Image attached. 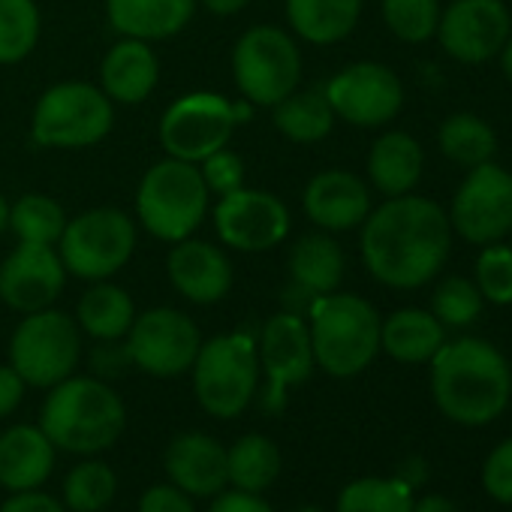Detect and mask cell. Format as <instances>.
I'll return each instance as SVG.
<instances>
[{
  "label": "cell",
  "instance_id": "obj_37",
  "mask_svg": "<svg viewBox=\"0 0 512 512\" xmlns=\"http://www.w3.org/2000/svg\"><path fill=\"white\" fill-rule=\"evenodd\" d=\"M64 494H67L70 509L100 512L115 497V473L100 461H85L67 476Z\"/></svg>",
  "mask_w": 512,
  "mask_h": 512
},
{
  "label": "cell",
  "instance_id": "obj_40",
  "mask_svg": "<svg viewBox=\"0 0 512 512\" xmlns=\"http://www.w3.org/2000/svg\"><path fill=\"white\" fill-rule=\"evenodd\" d=\"M199 172H202V181H205L208 193L214 190V193L226 196V193L244 187V160L235 151L220 148V151L208 154L199 163Z\"/></svg>",
  "mask_w": 512,
  "mask_h": 512
},
{
  "label": "cell",
  "instance_id": "obj_19",
  "mask_svg": "<svg viewBox=\"0 0 512 512\" xmlns=\"http://www.w3.org/2000/svg\"><path fill=\"white\" fill-rule=\"evenodd\" d=\"M166 266H169L172 287L196 305L220 302L232 287V266L226 260V253L208 241H196V238L175 241Z\"/></svg>",
  "mask_w": 512,
  "mask_h": 512
},
{
  "label": "cell",
  "instance_id": "obj_23",
  "mask_svg": "<svg viewBox=\"0 0 512 512\" xmlns=\"http://www.w3.org/2000/svg\"><path fill=\"white\" fill-rule=\"evenodd\" d=\"M157 76H160V64L154 52L148 49L145 40H133V37L112 46L100 67L103 94L124 106L142 103L154 91Z\"/></svg>",
  "mask_w": 512,
  "mask_h": 512
},
{
  "label": "cell",
  "instance_id": "obj_6",
  "mask_svg": "<svg viewBox=\"0 0 512 512\" xmlns=\"http://www.w3.org/2000/svg\"><path fill=\"white\" fill-rule=\"evenodd\" d=\"M193 389L199 404L217 416L232 419L244 413L260 380V353L250 335H220L199 347L193 362Z\"/></svg>",
  "mask_w": 512,
  "mask_h": 512
},
{
  "label": "cell",
  "instance_id": "obj_16",
  "mask_svg": "<svg viewBox=\"0 0 512 512\" xmlns=\"http://www.w3.org/2000/svg\"><path fill=\"white\" fill-rule=\"evenodd\" d=\"M256 353H260V362L269 377L263 407L269 413H278V410H284L287 389L305 383L314 371V347H311L308 323L293 311L275 314L263 326L260 350Z\"/></svg>",
  "mask_w": 512,
  "mask_h": 512
},
{
  "label": "cell",
  "instance_id": "obj_10",
  "mask_svg": "<svg viewBox=\"0 0 512 512\" xmlns=\"http://www.w3.org/2000/svg\"><path fill=\"white\" fill-rule=\"evenodd\" d=\"M58 244V256L70 275L103 281L127 266L136 247V226L118 208H94L67 220Z\"/></svg>",
  "mask_w": 512,
  "mask_h": 512
},
{
  "label": "cell",
  "instance_id": "obj_24",
  "mask_svg": "<svg viewBox=\"0 0 512 512\" xmlns=\"http://www.w3.org/2000/svg\"><path fill=\"white\" fill-rule=\"evenodd\" d=\"M55 467V449L43 428L19 425L0 437V485L13 491H31L49 479Z\"/></svg>",
  "mask_w": 512,
  "mask_h": 512
},
{
  "label": "cell",
  "instance_id": "obj_27",
  "mask_svg": "<svg viewBox=\"0 0 512 512\" xmlns=\"http://www.w3.org/2000/svg\"><path fill=\"white\" fill-rule=\"evenodd\" d=\"M443 344H446L443 323L434 314L407 308V311H395L386 323H380V347L398 362L407 365L431 362Z\"/></svg>",
  "mask_w": 512,
  "mask_h": 512
},
{
  "label": "cell",
  "instance_id": "obj_41",
  "mask_svg": "<svg viewBox=\"0 0 512 512\" xmlns=\"http://www.w3.org/2000/svg\"><path fill=\"white\" fill-rule=\"evenodd\" d=\"M482 488L497 500L512 506V437L491 449L482 464Z\"/></svg>",
  "mask_w": 512,
  "mask_h": 512
},
{
  "label": "cell",
  "instance_id": "obj_29",
  "mask_svg": "<svg viewBox=\"0 0 512 512\" xmlns=\"http://www.w3.org/2000/svg\"><path fill=\"white\" fill-rule=\"evenodd\" d=\"M335 124V112L329 106L326 88H311V91H293L275 106V127L290 139V142H320L329 136Z\"/></svg>",
  "mask_w": 512,
  "mask_h": 512
},
{
  "label": "cell",
  "instance_id": "obj_32",
  "mask_svg": "<svg viewBox=\"0 0 512 512\" xmlns=\"http://www.w3.org/2000/svg\"><path fill=\"white\" fill-rule=\"evenodd\" d=\"M437 139H440V151L449 160H455L458 166H470V169L479 163H488L491 154L497 151V136L491 124L467 112L446 118Z\"/></svg>",
  "mask_w": 512,
  "mask_h": 512
},
{
  "label": "cell",
  "instance_id": "obj_33",
  "mask_svg": "<svg viewBox=\"0 0 512 512\" xmlns=\"http://www.w3.org/2000/svg\"><path fill=\"white\" fill-rule=\"evenodd\" d=\"M64 226H67L64 208L43 193H28L10 208V229L25 244H49L52 247L61 241Z\"/></svg>",
  "mask_w": 512,
  "mask_h": 512
},
{
  "label": "cell",
  "instance_id": "obj_34",
  "mask_svg": "<svg viewBox=\"0 0 512 512\" xmlns=\"http://www.w3.org/2000/svg\"><path fill=\"white\" fill-rule=\"evenodd\" d=\"M40 40V10L34 0H0V64L25 61Z\"/></svg>",
  "mask_w": 512,
  "mask_h": 512
},
{
  "label": "cell",
  "instance_id": "obj_44",
  "mask_svg": "<svg viewBox=\"0 0 512 512\" xmlns=\"http://www.w3.org/2000/svg\"><path fill=\"white\" fill-rule=\"evenodd\" d=\"M0 512H64L61 503L49 494H40V491H19L16 497H10Z\"/></svg>",
  "mask_w": 512,
  "mask_h": 512
},
{
  "label": "cell",
  "instance_id": "obj_21",
  "mask_svg": "<svg viewBox=\"0 0 512 512\" xmlns=\"http://www.w3.org/2000/svg\"><path fill=\"white\" fill-rule=\"evenodd\" d=\"M166 470L184 494L211 497L229 482L226 449L205 434H181L166 449Z\"/></svg>",
  "mask_w": 512,
  "mask_h": 512
},
{
  "label": "cell",
  "instance_id": "obj_43",
  "mask_svg": "<svg viewBox=\"0 0 512 512\" xmlns=\"http://www.w3.org/2000/svg\"><path fill=\"white\" fill-rule=\"evenodd\" d=\"M208 512H272V506L266 503V500H260L256 494H250V491H226V494H220L214 503H211V509Z\"/></svg>",
  "mask_w": 512,
  "mask_h": 512
},
{
  "label": "cell",
  "instance_id": "obj_5",
  "mask_svg": "<svg viewBox=\"0 0 512 512\" xmlns=\"http://www.w3.org/2000/svg\"><path fill=\"white\" fill-rule=\"evenodd\" d=\"M136 211L154 238L169 244L190 238L208 211V187L199 166L175 157L151 166L139 184Z\"/></svg>",
  "mask_w": 512,
  "mask_h": 512
},
{
  "label": "cell",
  "instance_id": "obj_8",
  "mask_svg": "<svg viewBox=\"0 0 512 512\" xmlns=\"http://www.w3.org/2000/svg\"><path fill=\"white\" fill-rule=\"evenodd\" d=\"M115 124L112 100L88 82L49 88L34 109V142L46 148H88Z\"/></svg>",
  "mask_w": 512,
  "mask_h": 512
},
{
  "label": "cell",
  "instance_id": "obj_18",
  "mask_svg": "<svg viewBox=\"0 0 512 512\" xmlns=\"http://www.w3.org/2000/svg\"><path fill=\"white\" fill-rule=\"evenodd\" d=\"M64 281L67 269L49 244L19 241L0 266V299L22 314L46 311L61 296Z\"/></svg>",
  "mask_w": 512,
  "mask_h": 512
},
{
  "label": "cell",
  "instance_id": "obj_35",
  "mask_svg": "<svg viewBox=\"0 0 512 512\" xmlns=\"http://www.w3.org/2000/svg\"><path fill=\"white\" fill-rule=\"evenodd\" d=\"M338 512H413V491L401 479H356L341 491Z\"/></svg>",
  "mask_w": 512,
  "mask_h": 512
},
{
  "label": "cell",
  "instance_id": "obj_48",
  "mask_svg": "<svg viewBox=\"0 0 512 512\" xmlns=\"http://www.w3.org/2000/svg\"><path fill=\"white\" fill-rule=\"evenodd\" d=\"M202 7L214 16H235L247 7V0H202Z\"/></svg>",
  "mask_w": 512,
  "mask_h": 512
},
{
  "label": "cell",
  "instance_id": "obj_12",
  "mask_svg": "<svg viewBox=\"0 0 512 512\" xmlns=\"http://www.w3.org/2000/svg\"><path fill=\"white\" fill-rule=\"evenodd\" d=\"M449 226L470 244H494L512 229V172L479 163L452 199Z\"/></svg>",
  "mask_w": 512,
  "mask_h": 512
},
{
  "label": "cell",
  "instance_id": "obj_28",
  "mask_svg": "<svg viewBox=\"0 0 512 512\" xmlns=\"http://www.w3.org/2000/svg\"><path fill=\"white\" fill-rule=\"evenodd\" d=\"M359 13L362 0H287L293 31L314 46H332L350 37Z\"/></svg>",
  "mask_w": 512,
  "mask_h": 512
},
{
  "label": "cell",
  "instance_id": "obj_15",
  "mask_svg": "<svg viewBox=\"0 0 512 512\" xmlns=\"http://www.w3.org/2000/svg\"><path fill=\"white\" fill-rule=\"evenodd\" d=\"M326 97L335 118H344L356 127H380L401 112L404 88L389 67L365 61L341 70L326 85Z\"/></svg>",
  "mask_w": 512,
  "mask_h": 512
},
{
  "label": "cell",
  "instance_id": "obj_20",
  "mask_svg": "<svg viewBox=\"0 0 512 512\" xmlns=\"http://www.w3.org/2000/svg\"><path fill=\"white\" fill-rule=\"evenodd\" d=\"M305 211L317 226L329 232H344L365 223L371 211V193L359 175L347 169H329L308 181Z\"/></svg>",
  "mask_w": 512,
  "mask_h": 512
},
{
  "label": "cell",
  "instance_id": "obj_30",
  "mask_svg": "<svg viewBox=\"0 0 512 512\" xmlns=\"http://www.w3.org/2000/svg\"><path fill=\"white\" fill-rule=\"evenodd\" d=\"M136 320L133 299L112 284L91 287L79 302V326L97 341H118Z\"/></svg>",
  "mask_w": 512,
  "mask_h": 512
},
{
  "label": "cell",
  "instance_id": "obj_38",
  "mask_svg": "<svg viewBox=\"0 0 512 512\" xmlns=\"http://www.w3.org/2000/svg\"><path fill=\"white\" fill-rule=\"evenodd\" d=\"M431 311L443 326H467L482 311V293L467 278H446L431 299Z\"/></svg>",
  "mask_w": 512,
  "mask_h": 512
},
{
  "label": "cell",
  "instance_id": "obj_17",
  "mask_svg": "<svg viewBox=\"0 0 512 512\" xmlns=\"http://www.w3.org/2000/svg\"><path fill=\"white\" fill-rule=\"evenodd\" d=\"M512 19L500 0H455L440 13L437 37L449 58L461 64H485L500 55L509 40Z\"/></svg>",
  "mask_w": 512,
  "mask_h": 512
},
{
  "label": "cell",
  "instance_id": "obj_46",
  "mask_svg": "<svg viewBox=\"0 0 512 512\" xmlns=\"http://www.w3.org/2000/svg\"><path fill=\"white\" fill-rule=\"evenodd\" d=\"M398 479L413 491L416 485H422V482L428 479V464H425L422 458H407V461L401 464V470H398Z\"/></svg>",
  "mask_w": 512,
  "mask_h": 512
},
{
  "label": "cell",
  "instance_id": "obj_3",
  "mask_svg": "<svg viewBox=\"0 0 512 512\" xmlns=\"http://www.w3.org/2000/svg\"><path fill=\"white\" fill-rule=\"evenodd\" d=\"M124 419V404L106 383L91 377H67L52 386L40 425L52 446L76 455H94L121 437Z\"/></svg>",
  "mask_w": 512,
  "mask_h": 512
},
{
  "label": "cell",
  "instance_id": "obj_4",
  "mask_svg": "<svg viewBox=\"0 0 512 512\" xmlns=\"http://www.w3.org/2000/svg\"><path fill=\"white\" fill-rule=\"evenodd\" d=\"M314 362L332 377H356L380 350V314L359 296L329 293L317 296L311 311Z\"/></svg>",
  "mask_w": 512,
  "mask_h": 512
},
{
  "label": "cell",
  "instance_id": "obj_36",
  "mask_svg": "<svg viewBox=\"0 0 512 512\" xmlns=\"http://www.w3.org/2000/svg\"><path fill=\"white\" fill-rule=\"evenodd\" d=\"M383 19L389 31L404 43H425L437 34V0H383Z\"/></svg>",
  "mask_w": 512,
  "mask_h": 512
},
{
  "label": "cell",
  "instance_id": "obj_1",
  "mask_svg": "<svg viewBox=\"0 0 512 512\" xmlns=\"http://www.w3.org/2000/svg\"><path fill=\"white\" fill-rule=\"evenodd\" d=\"M449 247V217L425 196H392L377 211H368L362 226V260L368 272L395 290L428 284L446 266Z\"/></svg>",
  "mask_w": 512,
  "mask_h": 512
},
{
  "label": "cell",
  "instance_id": "obj_42",
  "mask_svg": "<svg viewBox=\"0 0 512 512\" xmlns=\"http://www.w3.org/2000/svg\"><path fill=\"white\" fill-rule=\"evenodd\" d=\"M139 512H193L190 497L175 485H157L142 494Z\"/></svg>",
  "mask_w": 512,
  "mask_h": 512
},
{
  "label": "cell",
  "instance_id": "obj_11",
  "mask_svg": "<svg viewBox=\"0 0 512 512\" xmlns=\"http://www.w3.org/2000/svg\"><path fill=\"white\" fill-rule=\"evenodd\" d=\"M10 359L28 386L52 389L76 371L79 329L61 311H34L19 323L13 335Z\"/></svg>",
  "mask_w": 512,
  "mask_h": 512
},
{
  "label": "cell",
  "instance_id": "obj_49",
  "mask_svg": "<svg viewBox=\"0 0 512 512\" xmlns=\"http://www.w3.org/2000/svg\"><path fill=\"white\" fill-rule=\"evenodd\" d=\"M500 67H503V76L512 82V40H506L500 49Z\"/></svg>",
  "mask_w": 512,
  "mask_h": 512
},
{
  "label": "cell",
  "instance_id": "obj_47",
  "mask_svg": "<svg viewBox=\"0 0 512 512\" xmlns=\"http://www.w3.org/2000/svg\"><path fill=\"white\" fill-rule=\"evenodd\" d=\"M413 512H458V506L443 494H428L413 503Z\"/></svg>",
  "mask_w": 512,
  "mask_h": 512
},
{
  "label": "cell",
  "instance_id": "obj_14",
  "mask_svg": "<svg viewBox=\"0 0 512 512\" xmlns=\"http://www.w3.org/2000/svg\"><path fill=\"white\" fill-rule=\"evenodd\" d=\"M214 226L223 244L244 253H260L278 247L290 235V211L275 193L238 187L220 196Z\"/></svg>",
  "mask_w": 512,
  "mask_h": 512
},
{
  "label": "cell",
  "instance_id": "obj_9",
  "mask_svg": "<svg viewBox=\"0 0 512 512\" xmlns=\"http://www.w3.org/2000/svg\"><path fill=\"white\" fill-rule=\"evenodd\" d=\"M250 118L247 103H229L220 94L196 91L175 100L160 121V142L169 157L202 163L208 154L226 148L235 124Z\"/></svg>",
  "mask_w": 512,
  "mask_h": 512
},
{
  "label": "cell",
  "instance_id": "obj_25",
  "mask_svg": "<svg viewBox=\"0 0 512 512\" xmlns=\"http://www.w3.org/2000/svg\"><path fill=\"white\" fill-rule=\"evenodd\" d=\"M422 148L407 133H386L374 142L368 154V175L383 196H404L416 187L422 175Z\"/></svg>",
  "mask_w": 512,
  "mask_h": 512
},
{
  "label": "cell",
  "instance_id": "obj_22",
  "mask_svg": "<svg viewBox=\"0 0 512 512\" xmlns=\"http://www.w3.org/2000/svg\"><path fill=\"white\" fill-rule=\"evenodd\" d=\"M196 0H106L109 25L133 40H166L187 28Z\"/></svg>",
  "mask_w": 512,
  "mask_h": 512
},
{
  "label": "cell",
  "instance_id": "obj_13",
  "mask_svg": "<svg viewBox=\"0 0 512 512\" xmlns=\"http://www.w3.org/2000/svg\"><path fill=\"white\" fill-rule=\"evenodd\" d=\"M127 356L154 377H175L193 368L202 347L196 323L175 308H154L133 320Z\"/></svg>",
  "mask_w": 512,
  "mask_h": 512
},
{
  "label": "cell",
  "instance_id": "obj_50",
  "mask_svg": "<svg viewBox=\"0 0 512 512\" xmlns=\"http://www.w3.org/2000/svg\"><path fill=\"white\" fill-rule=\"evenodd\" d=\"M4 229H10V205H7L4 193H0V235H4Z\"/></svg>",
  "mask_w": 512,
  "mask_h": 512
},
{
  "label": "cell",
  "instance_id": "obj_2",
  "mask_svg": "<svg viewBox=\"0 0 512 512\" xmlns=\"http://www.w3.org/2000/svg\"><path fill=\"white\" fill-rule=\"evenodd\" d=\"M431 392L446 419L479 428L506 410L512 395V371L503 353L488 341L461 338L434 353Z\"/></svg>",
  "mask_w": 512,
  "mask_h": 512
},
{
  "label": "cell",
  "instance_id": "obj_52",
  "mask_svg": "<svg viewBox=\"0 0 512 512\" xmlns=\"http://www.w3.org/2000/svg\"><path fill=\"white\" fill-rule=\"evenodd\" d=\"M509 232H512V229H509Z\"/></svg>",
  "mask_w": 512,
  "mask_h": 512
},
{
  "label": "cell",
  "instance_id": "obj_26",
  "mask_svg": "<svg viewBox=\"0 0 512 512\" xmlns=\"http://www.w3.org/2000/svg\"><path fill=\"white\" fill-rule=\"evenodd\" d=\"M290 278L305 293L329 296L344 281V250L332 235H305L290 253Z\"/></svg>",
  "mask_w": 512,
  "mask_h": 512
},
{
  "label": "cell",
  "instance_id": "obj_31",
  "mask_svg": "<svg viewBox=\"0 0 512 512\" xmlns=\"http://www.w3.org/2000/svg\"><path fill=\"white\" fill-rule=\"evenodd\" d=\"M226 473L241 491L260 494L281 473V452L269 437L247 434L226 452Z\"/></svg>",
  "mask_w": 512,
  "mask_h": 512
},
{
  "label": "cell",
  "instance_id": "obj_39",
  "mask_svg": "<svg viewBox=\"0 0 512 512\" xmlns=\"http://www.w3.org/2000/svg\"><path fill=\"white\" fill-rule=\"evenodd\" d=\"M476 290L494 305H512V247L485 244L476 260Z\"/></svg>",
  "mask_w": 512,
  "mask_h": 512
},
{
  "label": "cell",
  "instance_id": "obj_45",
  "mask_svg": "<svg viewBox=\"0 0 512 512\" xmlns=\"http://www.w3.org/2000/svg\"><path fill=\"white\" fill-rule=\"evenodd\" d=\"M22 395H25V380L16 374L13 365L10 368L0 365V419L10 416L19 407Z\"/></svg>",
  "mask_w": 512,
  "mask_h": 512
},
{
  "label": "cell",
  "instance_id": "obj_51",
  "mask_svg": "<svg viewBox=\"0 0 512 512\" xmlns=\"http://www.w3.org/2000/svg\"><path fill=\"white\" fill-rule=\"evenodd\" d=\"M305 512H320V509H305Z\"/></svg>",
  "mask_w": 512,
  "mask_h": 512
},
{
  "label": "cell",
  "instance_id": "obj_7",
  "mask_svg": "<svg viewBox=\"0 0 512 512\" xmlns=\"http://www.w3.org/2000/svg\"><path fill=\"white\" fill-rule=\"evenodd\" d=\"M232 76L253 106H278L302 79V55L293 37L272 25L250 28L232 52Z\"/></svg>",
  "mask_w": 512,
  "mask_h": 512
}]
</instances>
